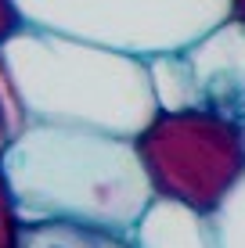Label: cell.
<instances>
[{
    "instance_id": "52a82bcc",
    "label": "cell",
    "mask_w": 245,
    "mask_h": 248,
    "mask_svg": "<svg viewBox=\"0 0 245 248\" xmlns=\"http://www.w3.org/2000/svg\"><path fill=\"white\" fill-rule=\"evenodd\" d=\"M25 25H29V22H25L18 0H0V50L11 44V40L25 29Z\"/></svg>"
},
{
    "instance_id": "277c9868",
    "label": "cell",
    "mask_w": 245,
    "mask_h": 248,
    "mask_svg": "<svg viewBox=\"0 0 245 248\" xmlns=\"http://www.w3.org/2000/svg\"><path fill=\"white\" fill-rule=\"evenodd\" d=\"M18 7L36 29L133 58L180 54L227 22V0H18Z\"/></svg>"
},
{
    "instance_id": "9c48e42d",
    "label": "cell",
    "mask_w": 245,
    "mask_h": 248,
    "mask_svg": "<svg viewBox=\"0 0 245 248\" xmlns=\"http://www.w3.org/2000/svg\"><path fill=\"white\" fill-rule=\"evenodd\" d=\"M242 130H245V123H242Z\"/></svg>"
},
{
    "instance_id": "ba28073f",
    "label": "cell",
    "mask_w": 245,
    "mask_h": 248,
    "mask_svg": "<svg viewBox=\"0 0 245 248\" xmlns=\"http://www.w3.org/2000/svg\"><path fill=\"white\" fill-rule=\"evenodd\" d=\"M227 18L245 29V0H227Z\"/></svg>"
},
{
    "instance_id": "5b68a950",
    "label": "cell",
    "mask_w": 245,
    "mask_h": 248,
    "mask_svg": "<svg viewBox=\"0 0 245 248\" xmlns=\"http://www.w3.org/2000/svg\"><path fill=\"white\" fill-rule=\"evenodd\" d=\"M195 83V101L234 123H245V29L220 22L195 47L180 50Z\"/></svg>"
},
{
    "instance_id": "3957f363",
    "label": "cell",
    "mask_w": 245,
    "mask_h": 248,
    "mask_svg": "<svg viewBox=\"0 0 245 248\" xmlns=\"http://www.w3.org/2000/svg\"><path fill=\"white\" fill-rule=\"evenodd\" d=\"M151 191L202 216L216 212L245 176V130L206 105L159 112L133 137Z\"/></svg>"
},
{
    "instance_id": "8992f818",
    "label": "cell",
    "mask_w": 245,
    "mask_h": 248,
    "mask_svg": "<svg viewBox=\"0 0 245 248\" xmlns=\"http://www.w3.org/2000/svg\"><path fill=\"white\" fill-rule=\"evenodd\" d=\"M238 191L245 194V176L238 180ZM213 237L216 241H231V245H245V202L238 194H227V202L213 212Z\"/></svg>"
},
{
    "instance_id": "6da1fadb",
    "label": "cell",
    "mask_w": 245,
    "mask_h": 248,
    "mask_svg": "<svg viewBox=\"0 0 245 248\" xmlns=\"http://www.w3.org/2000/svg\"><path fill=\"white\" fill-rule=\"evenodd\" d=\"M0 173L18 212L90 227H133L151 180L133 140L83 126L33 123L7 140Z\"/></svg>"
},
{
    "instance_id": "7a4b0ae2",
    "label": "cell",
    "mask_w": 245,
    "mask_h": 248,
    "mask_svg": "<svg viewBox=\"0 0 245 248\" xmlns=\"http://www.w3.org/2000/svg\"><path fill=\"white\" fill-rule=\"evenodd\" d=\"M0 68L7 90L36 115V123L137 137L163 112L148 58L94 47L36 25H25L0 50Z\"/></svg>"
}]
</instances>
